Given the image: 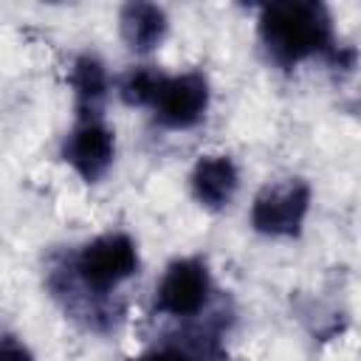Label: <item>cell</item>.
Wrapping results in <instances>:
<instances>
[{
  "label": "cell",
  "mask_w": 361,
  "mask_h": 361,
  "mask_svg": "<svg viewBox=\"0 0 361 361\" xmlns=\"http://www.w3.org/2000/svg\"><path fill=\"white\" fill-rule=\"evenodd\" d=\"M257 34L276 68H296L310 56L338 62L330 8L319 0H282L259 8Z\"/></svg>",
  "instance_id": "1"
},
{
  "label": "cell",
  "mask_w": 361,
  "mask_h": 361,
  "mask_svg": "<svg viewBox=\"0 0 361 361\" xmlns=\"http://www.w3.org/2000/svg\"><path fill=\"white\" fill-rule=\"evenodd\" d=\"M138 245L124 231H104L87 240L71 259L73 282L87 296H107L138 274Z\"/></svg>",
  "instance_id": "2"
},
{
  "label": "cell",
  "mask_w": 361,
  "mask_h": 361,
  "mask_svg": "<svg viewBox=\"0 0 361 361\" xmlns=\"http://www.w3.org/2000/svg\"><path fill=\"white\" fill-rule=\"evenodd\" d=\"M310 183L302 178H285L276 183H265L251 203V228L262 237L290 240L302 234V226L310 212Z\"/></svg>",
  "instance_id": "3"
},
{
  "label": "cell",
  "mask_w": 361,
  "mask_h": 361,
  "mask_svg": "<svg viewBox=\"0 0 361 361\" xmlns=\"http://www.w3.org/2000/svg\"><path fill=\"white\" fill-rule=\"evenodd\" d=\"M212 296V274L203 257H178L155 285L152 307L161 316L195 319Z\"/></svg>",
  "instance_id": "4"
},
{
  "label": "cell",
  "mask_w": 361,
  "mask_h": 361,
  "mask_svg": "<svg viewBox=\"0 0 361 361\" xmlns=\"http://www.w3.org/2000/svg\"><path fill=\"white\" fill-rule=\"evenodd\" d=\"M209 79L200 71H183L172 76L164 73L149 102V110L164 130H192L203 121L209 110Z\"/></svg>",
  "instance_id": "5"
},
{
  "label": "cell",
  "mask_w": 361,
  "mask_h": 361,
  "mask_svg": "<svg viewBox=\"0 0 361 361\" xmlns=\"http://www.w3.org/2000/svg\"><path fill=\"white\" fill-rule=\"evenodd\" d=\"M65 164L85 180L99 183L116 161V133L104 118H76L62 144Z\"/></svg>",
  "instance_id": "6"
},
{
  "label": "cell",
  "mask_w": 361,
  "mask_h": 361,
  "mask_svg": "<svg viewBox=\"0 0 361 361\" xmlns=\"http://www.w3.org/2000/svg\"><path fill=\"white\" fill-rule=\"evenodd\" d=\"M189 189L203 209L223 212L240 189V169L228 155H200L192 166Z\"/></svg>",
  "instance_id": "7"
},
{
  "label": "cell",
  "mask_w": 361,
  "mask_h": 361,
  "mask_svg": "<svg viewBox=\"0 0 361 361\" xmlns=\"http://www.w3.org/2000/svg\"><path fill=\"white\" fill-rule=\"evenodd\" d=\"M118 31L121 39L130 51L135 54H152L155 48H161L166 31H169V20L166 11L155 3H124L118 11Z\"/></svg>",
  "instance_id": "8"
},
{
  "label": "cell",
  "mask_w": 361,
  "mask_h": 361,
  "mask_svg": "<svg viewBox=\"0 0 361 361\" xmlns=\"http://www.w3.org/2000/svg\"><path fill=\"white\" fill-rule=\"evenodd\" d=\"M71 87H73V107L76 118H102L110 76L104 62L96 54H79L71 65Z\"/></svg>",
  "instance_id": "9"
},
{
  "label": "cell",
  "mask_w": 361,
  "mask_h": 361,
  "mask_svg": "<svg viewBox=\"0 0 361 361\" xmlns=\"http://www.w3.org/2000/svg\"><path fill=\"white\" fill-rule=\"evenodd\" d=\"M161 76H164V73L155 71V68H149V65L130 68V71L118 79V96H121V102L130 104V107H149Z\"/></svg>",
  "instance_id": "10"
},
{
  "label": "cell",
  "mask_w": 361,
  "mask_h": 361,
  "mask_svg": "<svg viewBox=\"0 0 361 361\" xmlns=\"http://www.w3.org/2000/svg\"><path fill=\"white\" fill-rule=\"evenodd\" d=\"M135 361H197V358L180 344H164V347H155V350L138 355Z\"/></svg>",
  "instance_id": "11"
},
{
  "label": "cell",
  "mask_w": 361,
  "mask_h": 361,
  "mask_svg": "<svg viewBox=\"0 0 361 361\" xmlns=\"http://www.w3.org/2000/svg\"><path fill=\"white\" fill-rule=\"evenodd\" d=\"M0 361H34L31 350L11 333L0 336Z\"/></svg>",
  "instance_id": "12"
}]
</instances>
